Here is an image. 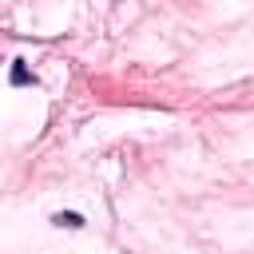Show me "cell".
Here are the masks:
<instances>
[{
  "mask_svg": "<svg viewBox=\"0 0 254 254\" xmlns=\"http://www.w3.org/2000/svg\"><path fill=\"white\" fill-rule=\"evenodd\" d=\"M56 222H60V226H83L79 214H56Z\"/></svg>",
  "mask_w": 254,
  "mask_h": 254,
  "instance_id": "6da1fadb",
  "label": "cell"
},
{
  "mask_svg": "<svg viewBox=\"0 0 254 254\" xmlns=\"http://www.w3.org/2000/svg\"><path fill=\"white\" fill-rule=\"evenodd\" d=\"M12 83H28V67H24V64L12 67Z\"/></svg>",
  "mask_w": 254,
  "mask_h": 254,
  "instance_id": "7a4b0ae2",
  "label": "cell"
}]
</instances>
